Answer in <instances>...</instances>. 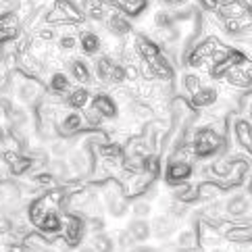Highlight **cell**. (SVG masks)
Returning a JSON list of instances; mask_svg holds the SVG:
<instances>
[{
    "instance_id": "6",
    "label": "cell",
    "mask_w": 252,
    "mask_h": 252,
    "mask_svg": "<svg viewBox=\"0 0 252 252\" xmlns=\"http://www.w3.org/2000/svg\"><path fill=\"white\" fill-rule=\"evenodd\" d=\"M69 69H71V75H73L75 82H79V84L90 82V69H88V65L84 61H73L69 65Z\"/></svg>"
},
{
    "instance_id": "16",
    "label": "cell",
    "mask_w": 252,
    "mask_h": 252,
    "mask_svg": "<svg viewBox=\"0 0 252 252\" xmlns=\"http://www.w3.org/2000/svg\"><path fill=\"white\" fill-rule=\"evenodd\" d=\"M188 173H190V169H188V165H173L169 169V179H184L188 177Z\"/></svg>"
},
{
    "instance_id": "10",
    "label": "cell",
    "mask_w": 252,
    "mask_h": 252,
    "mask_svg": "<svg viewBox=\"0 0 252 252\" xmlns=\"http://www.w3.org/2000/svg\"><path fill=\"white\" fill-rule=\"evenodd\" d=\"M38 92H40V86L38 84H33V82H25V84H21V88H19V98L23 102H32L35 96H38Z\"/></svg>"
},
{
    "instance_id": "27",
    "label": "cell",
    "mask_w": 252,
    "mask_h": 252,
    "mask_svg": "<svg viewBox=\"0 0 252 252\" xmlns=\"http://www.w3.org/2000/svg\"><path fill=\"white\" fill-rule=\"evenodd\" d=\"M167 2H179V0H167Z\"/></svg>"
},
{
    "instance_id": "3",
    "label": "cell",
    "mask_w": 252,
    "mask_h": 252,
    "mask_svg": "<svg viewBox=\"0 0 252 252\" xmlns=\"http://www.w3.org/2000/svg\"><path fill=\"white\" fill-rule=\"evenodd\" d=\"M84 125V117L82 115H77V113H69L63 117V121H61V131L63 133H75L79 131V127Z\"/></svg>"
},
{
    "instance_id": "15",
    "label": "cell",
    "mask_w": 252,
    "mask_h": 252,
    "mask_svg": "<svg viewBox=\"0 0 252 252\" xmlns=\"http://www.w3.org/2000/svg\"><path fill=\"white\" fill-rule=\"evenodd\" d=\"M131 236L136 238V240L148 238V225L144 223V221H133L131 223Z\"/></svg>"
},
{
    "instance_id": "7",
    "label": "cell",
    "mask_w": 252,
    "mask_h": 252,
    "mask_svg": "<svg viewBox=\"0 0 252 252\" xmlns=\"http://www.w3.org/2000/svg\"><path fill=\"white\" fill-rule=\"evenodd\" d=\"M136 46H138V52H140V55H142L144 59H146V63L155 61V59L158 57V48H157L150 40H146V38H138Z\"/></svg>"
},
{
    "instance_id": "13",
    "label": "cell",
    "mask_w": 252,
    "mask_h": 252,
    "mask_svg": "<svg viewBox=\"0 0 252 252\" xmlns=\"http://www.w3.org/2000/svg\"><path fill=\"white\" fill-rule=\"evenodd\" d=\"M30 167H32V158H30V157H19V155H17L15 160L11 163V171H13L15 175L25 173V171H28Z\"/></svg>"
},
{
    "instance_id": "2",
    "label": "cell",
    "mask_w": 252,
    "mask_h": 252,
    "mask_svg": "<svg viewBox=\"0 0 252 252\" xmlns=\"http://www.w3.org/2000/svg\"><path fill=\"white\" fill-rule=\"evenodd\" d=\"M109 30L115 33V35H125V33H129V30H131V23L125 19L123 15H119V13H113L111 17H109Z\"/></svg>"
},
{
    "instance_id": "1",
    "label": "cell",
    "mask_w": 252,
    "mask_h": 252,
    "mask_svg": "<svg viewBox=\"0 0 252 252\" xmlns=\"http://www.w3.org/2000/svg\"><path fill=\"white\" fill-rule=\"evenodd\" d=\"M92 109L98 111V115L100 117H106V119H113V117L117 115V104L111 96H106V94H98L94 98V102H92Z\"/></svg>"
},
{
    "instance_id": "25",
    "label": "cell",
    "mask_w": 252,
    "mask_h": 252,
    "mask_svg": "<svg viewBox=\"0 0 252 252\" xmlns=\"http://www.w3.org/2000/svg\"><path fill=\"white\" fill-rule=\"evenodd\" d=\"M52 35H55V33H52L50 30H44V32H40V38H44V40H50Z\"/></svg>"
},
{
    "instance_id": "17",
    "label": "cell",
    "mask_w": 252,
    "mask_h": 252,
    "mask_svg": "<svg viewBox=\"0 0 252 252\" xmlns=\"http://www.w3.org/2000/svg\"><path fill=\"white\" fill-rule=\"evenodd\" d=\"M229 79H231L233 84H238V86H246V84H250V77L244 73V71H240V69L229 71Z\"/></svg>"
},
{
    "instance_id": "24",
    "label": "cell",
    "mask_w": 252,
    "mask_h": 252,
    "mask_svg": "<svg viewBox=\"0 0 252 252\" xmlns=\"http://www.w3.org/2000/svg\"><path fill=\"white\" fill-rule=\"evenodd\" d=\"M86 117H88V121H90V123H94V125H96V123H100V119H102V117L98 115V111H96V109H90Z\"/></svg>"
},
{
    "instance_id": "14",
    "label": "cell",
    "mask_w": 252,
    "mask_h": 252,
    "mask_svg": "<svg viewBox=\"0 0 252 252\" xmlns=\"http://www.w3.org/2000/svg\"><path fill=\"white\" fill-rule=\"evenodd\" d=\"M213 100H215V90H211V88L198 90L194 94V104H211Z\"/></svg>"
},
{
    "instance_id": "18",
    "label": "cell",
    "mask_w": 252,
    "mask_h": 252,
    "mask_svg": "<svg viewBox=\"0 0 252 252\" xmlns=\"http://www.w3.org/2000/svg\"><path fill=\"white\" fill-rule=\"evenodd\" d=\"M88 13H90L92 19H102L104 17V6H102L100 0H94V2L88 6Z\"/></svg>"
},
{
    "instance_id": "11",
    "label": "cell",
    "mask_w": 252,
    "mask_h": 252,
    "mask_svg": "<svg viewBox=\"0 0 252 252\" xmlns=\"http://www.w3.org/2000/svg\"><path fill=\"white\" fill-rule=\"evenodd\" d=\"M50 90L57 94H65L69 90V79L65 73H55L50 77Z\"/></svg>"
},
{
    "instance_id": "20",
    "label": "cell",
    "mask_w": 252,
    "mask_h": 252,
    "mask_svg": "<svg viewBox=\"0 0 252 252\" xmlns=\"http://www.w3.org/2000/svg\"><path fill=\"white\" fill-rule=\"evenodd\" d=\"M246 209V200H244V198H233V200L229 202V211L231 213H242V211H244Z\"/></svg>"
},
{
    "instance_id": "22",
    "label": "cell",
    "mask_w": 252,
    "mask_h": 252,
    "mask_svg": "<svg viewBox=\"0 0 252 252\" xmlns=\"http://www.w3.org/2000/svg\"><path fill=\"white\" fill-rule=\"evenodd\" d=\"M186 88L196 94L198 90H200V82H198V77L196 75H186Z\"/></svg>"
},
{
    "instance_id": "12",
    "label": "cell",
    "mask_w": 252,
    "mask_h": 252,
    "mask_svg": "<svg viewBox=\"0 0 252 252\" xmlns=\"http://www.w3.org/2000/svg\"><path fill=\"white\" fill-rule=\"evenodd\" d=\"M79 238H82V223L77 219H71L69 225H67V240L71 244H77Z\"/></svg>"
},
{
    "instance_id": "9",
    "label": "cell",
    "mask_w": 252,
    "mask_h": 252,
    "mask_svg": "<svg viewBox=\"0 0 252 252\" xmlns=\"http://www.w3.org/2000/svg\"><path fill=\"white\" fill-rule=\"evenodd\" d=\"M88 98H90V94H88V90H73V92L69 94V98H67V102H69V106H73V109H84L86 106V102H88Z\"/></svg>"
},
{
    "instance_id": "23",
    "label": "cell",
    "mask_w": 252,
    "mask_h": 252,
    "mask_svg": "<svg viewBox=\"0 0 252 252\" xmlns=\"http://www.w3.org/2000/svg\"><path fill=\"white\" fill-rule=\"evenodd\" d=\"M50 171L55 175H67V165L63 163V160H55V163H52V167H50Z\"/></svg>"
},
{
    "instance_id": "19",
    "label": "cell",
    "mask_w": 252,
    "mask_h": 252,
    "mask_svg": "<svg viewBox=\"0 0 252 252\" xmlns=\"http://www.w3.org/2000/svg\"><path fill=\"white\" fill-rule=\"evenodd\" d=\"M59 46H61L63 50H73V48L77 46V40L73 38V35L65 33V35H61V38H59Z\"/></svg>"
},
{
    "instance_id": "4",
    "label": "cell",
    "mask_w": 252,
    "mask_h": 252,
    "mask_svg": "<svg viewBox=\"0 0 252 252\" xmlns=\"http://www.w3.org/2000/svg\"><path fill=\"white\" fill-rule=\"evenodd\" d=\"M79 46H82L86 55H96L98 48H100V38L92 32H86V33H82V38H79Z\"/></svg>"
},
{
    "instance_id": "5",
    "label": "cell",
    "mask_w": 252,
    "mask_h": 252,
    "mask_svg": "<svg viewBox=\"0 0 252 252\" xmlns=\"http://www.w3.org/2000/svg\"><path fill=\"white\" fill-rule=\"evenodd\" d=\"M115 65H117V63H115V61H113L111 57H102L100 61L96 63V71H98V77H100L102 82H111Z\"/></svg>"
},
{
    "instance_id": "8",
    "label": "cell",
    "mask_w": 252,
    "mask_h": 252,
    "mask_svg": "<svg viewBox=\"0 0 252 252\" xmlns=\"http://www.w3.org/2000/svg\"><path fill=\"white\" fill-rule=\"evenodd\" d=\"M38 225L44 231H57V229H61V219H59L57 213H44L38 221Z\"/></svg>"
},
{
    "instance_id": "26",
    "label": "cell",
    "mask_w": 252,
    "mask_h": 252,
    "mask_svg": "<svg viewBox=\"0 0 252 252\" xmlns=\"http://www.w3.org/2000/svg\"><path fill=\"white\" fill-rule=\"evenodd\" d=\"M136 213H138V215L148 213V204H138V206H136Z\"/></svg>"
},
{
    "instance_id": "21",
    "label": "cell",
    "mask_w": 252,
    "mask_h": 252,
    "mask_svg": "<svg viewBox=\"0 0 252 252\" xmlns=\"http://www.w3.org/2000/svg\"><path fill=\"white\" fill-rule=\"evenodd\" d=\"M155 23L158 25V28H169V25H171V17L160 11V13L155 15Z\"/></svg>"
}]
</instances>
